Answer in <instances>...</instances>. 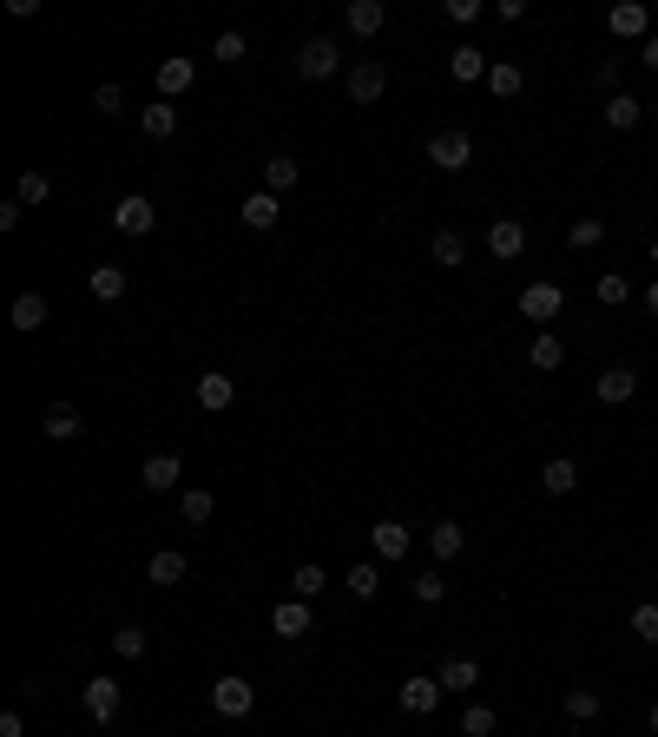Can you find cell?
Listing matches in <instances>:
<instances>
[{
    "label": "cell",
    "instance_id": "obj_29",
    "mask_svg": "<svg viewBox=\"0 0 658 737\" xmlns=\"http://www.w3.org/2000/svg\"><path fill=\"white\" fill-rule=\"evenodd\" d=\"M540 487H547V494H573V487H580V468H573V461H547V468H540Z\"/></svg>",
    "mask_w": 658,
    "mask_h": 737
},
{
    "label": "cell",
    "instance_id": "obj_51",
    "mask_svg": "<svg viewBox=\"0 0 658 737\" xmlns=\"http://www.w3.org/2000/svg\"><path fill=\"white\" fill-rule=\"evenodd\" d=\"M652 264H658V237H652Z\"/></svg>",
    "mask_w": 658,
    "mask_h": 737
},
{
    "label": "cell",
    "instance_id": "obj_38",
    "mask_svg": "<svg viewBox=\"0 0 658 737\" xmlns=\"http://www.w3.org/2000/svg\"><path fill=\"white\" fill-rule=\"evenodd\" d=\"M112 652L119 659H145V626H119L112 632Z\"/></svg>",
    "mask_w": 658,
    "mask_h": 737
},
{
    "label": "cell",
    "instance_id": "obj_4",
    "mask_svg": "<svg viewBox=\"0 0 658 737\" xmlns=\"http://www.w3.org/2000/svg\"><path fill=\"white\" fill-rule=\"evenodd\" d=\"M297 73H303V79H329V73H343V47H336V40H323V33H316V40H303Z\"/></svg>",
    "mask_w": 658,
    "mask_h": 737
},
{
    "label": "cell",
    "instance_id": "obj_26",
    "mask_svg": "<svg viewBox=\"0 0 658 737\" xmlns=\"http://www.w3.org/2000/svg\"><path fill=\"white\" fill-rule=\"evenodd\" d=\"M520 86H527V73H520L514 60H494V66H487V93H494V99H514Z\"/></svg>",
    "mask_w": 658,
    "mask_h": 737
},
{
    "label": "cell",
    "instance_id": "obj_18",
    "mask_svg": "<svg viewBox=\"0 0 658 737\" xmlns=\"http://www.w3.org/2000/svg\"><path fill=\"white\" fill-rule=\"evenodd\" d=\"M369 547H376V560H408V527L402 520H376V527H369Z\"/></svg>",
    "mask_w": 658,
    "mask_h": 737
},
{
    "label": "cell",
    "instance_id": "obj_12",
    "mask_svg": "<svg viewBox=\"0 0 658 737\" xmlns=\"http://www.w3.org/2000/svg\"><path fill=\"white\" fill-rule=\"evenodd\" d=\"M178 474H185V461H178L172 448H165V455H152V461L139 468V481H145V494H172V487H178Z\"/></svg>",
    "mask_w": 658,
    "mask_h": 737
},
{
    "label": "cell",
    "instance_id": "obj_37",
    "mask_svg": "<svg viewBox=\"0 0 658 737\" xmlns=\"http://www.w3.org/2000/svg\"><path fill=\"white\" fill-rule=\"evenodd\" d=\"M20 204H47L53 198V178L47 172H20V191H14Z\"/></svg>",
    "mask_w": 658,
    "mask_h": 737
},
{
    "label": "cell",
    "instance_id": "obj_47",
    "mask_svg": "<svg viewBox=\"0 0 658 737\" xmlns=\"http://www.w3.org/2000/svg\"><path fill=\"white\" fill-rule=\"evenodd\" d=\"M494 20H507V27H514V20H527V0H494Z\"/></svg>",
    "mask_w": 658,
    "mask_h": 737
},
{
    "label": "cell",
    "instance_id": "obj_16",
    "mask_svg": "<svg viewBox=\"0 0 658 737\" xmlns=\"http://www.w3.org/2000/svg\"><path fill=\"white\" fill-rule=\"evenodd\" d=\"M47 297H40V290H20V297H14V316H7V323H14V330L20 336H33V330H47Z\"/></svg>",
    "mask_w": 658,
    "mask_h": 737
},
{
    "label": "cell",
    "instance_id": "obj_22",
    "mask_svg": "<svg viewBox=\"0 0 658 737\" xmlns=\"http://www.w3.org/2000/svg\"><path fill=\"white\" fill-rule=\"evenodd\" d=\"M461 547H468V534H461V520H435V527H428V553H435V560H455Z\"/></svg>",
    "mask_w": 658,
    "mask_h": 737
},
{
    "label": "cell",
    "instance_id": "obj_42",
    "mask_svg": "<svg viewBox=\"0 0 658 737\" xmlns=\"http://www.w3.org/2000/svg\"><path fill=\"white\" fill-rule=\"evenodd\" d=\"M415 599H422V606H441V599H448V580H441V573H415Z\"/></svg>",
    "mask_w": 658,
    "mask_h": 737
},
{
    "label": "cell",
    "instance_id": "obj_3",
    "mask_svg": "<svg viewBox=\"0 0 658 737\" xmlns=\"http://www.w3.org/2000/svg\"><path fill=\"white\" fill-rule=\"evenodd\" d=\"M112 231H126V237H152V231H158L152 198H139V191H132V198H119V204H112Z\"/></svg>",
    "mask_w": 658,
    "mask_h": 737
},
{
    "label": "cell",
    "instance_id": "obj_50",
    "mask_svg": "<svg viewBox=\"0 0 658 737\" xmlns=\"http://www.w3.org/2000/svg\"><path fill=\"white\" fill-rule=\"evenodd\" d=\"M645 310H652V316H658V283H652V290H645Z\"/></svg>",
    "mask_w": 658,
    "mask_h": 737
},
{
    "label": "cell",
    "instance_id": "obj_24",
    "mask_svg": "<svg viewBox=\"0 0 658 737\" xmlns=\"http://www.w3.org/2000/svg\"><path fill=\"white\" fill-rule=\"evenodd\" d=\"M40 428H47L53 441H73V435H79V428H86V422H79V408H73V402H53L47 415H40Z\"/></svg>",
    "mask_w": 658,
    "mask_h": 737
},
{
    "label": "cell",
    "instance_id": "obj_30",
    "mask_svg": "<svg viewBox=\"0 0 658 737\" xmlns=\"http://www.w3.org/2000/svg\"><path fill=\"white\" fill-rule=\"evenodd\" d=\"M606 126L612 132H632V126H639V99H632V93H612L606 99Z\"/></svg>",
    "mask_w": 658,
    "mask_h": 737
},
{
    "label": "cell",
    "instance_id": "obj_6",
    "mask_svg": "<svg viewBox=\"0 0 658 737\" xmlns=\"http://www.w3.org/2000/svg\"><path fill=\"white\" fill-rule=\"evenodd\" d=\"M343 86H349V99H356V106H376L382 86H389V73H382L376 60H356V66L343 73Z\"/></svg>",
    "mask_w": 658,
    "mask_h": 737
},
{
    "label": "cell",
    "instance_id": "obj_8",
    "mask_svg": "<svg viewBox=\"0 0 658 737\" xmlns=\"http://www.w3.org/2000/svg\"><path fill=\"white\" fill-rule=\"evenodd\" d=\"M487 251L501 257V264H514V257L527 251V224H520V218H494V224H487Z\"/></svg>",
    "mask_w": 658,
    "mask_h": 737
},
{
    "label": "cell",
    "instance_id": "obj_33",
    "mask_svg": "<svg viewBox=\"0 0 658 737\" xmlns=\"http://www.w3.org/2000/svg\"><path fill=\"white\" fill-rule=\"evenodd\" d=\"M145 139H172V132H178V106H145Z\"/></svg>",
    "mask_w": 658,
    "mask_h": 737
},
{
    "label": "cell",
    "instance_id": "obj_45",
    "mask_svg": "<svg viewBox=\"0 0 658 737\" xmlns=\"http://www.w3.org/2000/svg\"><path fill=\"white\" fill-rule=\"evenodd\" d=\"M93 112H106V119H112V112H126V93H119V86H99V93H93Z\"/></svg>",
    "mask_w": 658,
    "mask_h": 737
},
{
    "label": "cell",
    "instance_id": "obj_48",
    "mask_svg": "<svg viewBox=\"0 0 658 737\" xmlns=\"http://www.w3.org/2000/svg\"><path fill=\"white\" fill-rule=\"evenodd\" d=\"M0 737H27V724H20V711H0Z\"/></svg>",
    "mask_w": 658,
    "mask_h": 737
},
{
    "label": "cell",
    "instance_id": "obj_19",
    "mask_svg": "<svg viewBox=\"0 0 658 737\" xmlns=\"http://www.w3.org/2000/svg\"><path fill=\"white\" fill-rule=\"evenodd\" d=\"M297 185H303V165L290 152H270L264 158V191H277V198H283V191H297Z\"/></svg>",
    "mask_w": 658,
    "mask_h": 737
},
{
    "label": "cell",
    "instance_id": "obj_11",
    "mask_svg": "<svg viewBox=\"0 0 658 737\" xmlns=\"http://www.w3.org/2000/svg\"><path fill=\"white\" fill-rule=\"evenodd\" d=\"M119 705H126V698H119V678H93V685H86V718L93 724H112Z\"/></svg>",
    "mask_w": 658,
    "mask_h": 737
},
{
    "label": "cell",
    "instance_id": "obj_9",
    "mask_svg": "<svg viewBox=\"0 0 658 737\" xmlns=\"http://www.w3.org/2000/svg\"><path fill=\"white\" fill-rule=\"evenodd\" d=\"M606 27H612V40H652V14H645L639 0L612 7V14H606Z\"/></svg>",
    "mask_w": 658,
    "mask_h": 737
},
{
    "label": "cell",
    "instance_id": "obj_25",
    "mask_svg": "<svg viewBox=\"0 0 658 737\" xmlns=\"http://www.w3.org/2000/svg\"><path fill=\"white\" fill-rule=\"evenodd\" d=\"M487 66H494V60H487L481 47H461V53H448V73H455L461 86H474V79H487Z\"/></svg>",
    "mask_w": 658,
    "mask_h": 737
},
{
    "label": "cell",
    "instance_id": "obj_35",
    "mask_svg": "<svg viewBox=\"0 0 658 737\" xmlns=\"http://www.w3.org/2000/svg\"><path fill=\"white\" fill-rule=\"evenodd\" d=\"M566 244H573V251H599V244H606V224H599V218H580L573 231H566Z\"/></svg>",
    "mask_w": 658,
    "mask_h": 737
},
{
    "label": "cell",
    "instance_id": "obj_34",
    "mask_svg": "<svg viewBox=\"0 0 658 737\" xmlns=\"http://www.w3.org/2000/svg\"><path fill=\"white\" fill-rule=\"evenodd\" d=\"M527 362H533V369H560V362H566V343H560V336H533Z\"/></svg>",
    "mask_w": 658,
    "mask_h": 737
},
{
    "label": "cell",
    "instance_id": "obj_36",
    "mask_svg": "<svg viewBox=\"0 0 658 737\" xmlns=\"http://www.w3.org/2000/svg\"><path fill=\"white\" fill-rule=\"evenodd\" d=\"M178 514H185V520H191V527H204V520L218 514V501H211V494H204V487H191L185 501H178Z\"/></svg>",
    "mask_w": 658,
    "mask_h": 737
},
{
    "label": "cell",
    "instance_id": "obj_13",
    "mask_svg": "<svg viewBox=\"0 0 658 737\" xmlns=\"http://www.w3.org/2000/svg\"><path fill=\"white\" fill-rule=\"evenodd\" d=\"M310 626H316V619H310V599H283V606L270 612V632H277V639H303Z\"/></svg>",
    "mask_w": 658,
    "mask_h": 737
},
{
    "label": "cell",
    "instance_id": "obj_43",
    "mask_svg": "<svg viewBox=\"0 0 658 737\" xmlns=\"http://www.w3.org/2000/svg\"><path fill=\"white\" fill-rule=\"evenodd\" d=\"M211 60L237 66V60H244V33H231V27H224V33H218V47H211Z\"/></svg>",
    "mask_w": 658,
    "mask_h": 737
},
{
    "label": "cell",
    "instance_id": "obj_28",
    "mask_svg": "<svg viewBox=\"0 0 658 737\" xmlns=\"http://www.w3.org/2000/svg\"><path fill=\"white\" fill-rule=\"evenodd\" d=\"M93 297L119 303V297H126V270H119V264H93Z\"/></svg>",
    "mask_w": 658,
    "mask_h": 737
},
{
    "label": "cell",
    "instance_id": "obj_44",
    "mask_svg": "<svg viewBox=\"0 0 658 737\" xmlns=\"http://www.w3.org/2000/svg\"><path fill=\"white\" fill-rule=\"evenodd\" d=\"M632 297V283L619 277V270H606V277H599V303H626Z\"/></svg>",
    "mask_w": 658,
    "mask_h": 737
},
{
    "label": "cell",
    "instance_id": "obj_31",
    "mask_svg": "<svg viewBox=\"0 0 658 737\" xmlns=\"http://www.w3.org/2000/svg\"><path fill=\"white\" fill-rule=\"evenodd\" d=\"M349 593H356V599H376L382 593V566L376 560H356V566H349Z\"/></svg>",
    "mask_w": 658,
    "mask_h": 737
},
{
    "label": "cell",
    "instance_id": "obj_40",
    "mask_svg": "<svg viewBox=\"0 0 658 737\" xmlns=\"http://www.w3.org/2000/svg\"><path fill=\"white\" fill-rule=\"evenodd\" d=\"M461 737H494V711L468 705V711H461Z\"/></svg>",
    "mask_w": 658,
    "mask_h": 737
},
{
    "label": "cell",
    "instance_id": "obj_15",
    "mask_svg": "<svg viewBox=\"0 0 658 737\" xmlns=\"http://www.w3.org/2000/svg\"><path fill=\"white\" fill-rule=\"evenodd\" d=\"M395 698H402V711H408V718H428V711L441 705V678H408V685L395 691Z\"/></svg>",
    "mask_w": 658,
    "mask_h": 737
},
{
    "label": "cell",
    "instance_id": "obj_49",
    "mask_svg": "<svg viewBox=\"0 0 658 737\" xmlns=\"http://www.w3.org/2000/svg\"><path fill=\"white\" fill-rule=\"evenodd\" d=\"M639 60H645V66H652V73H658V33H652V40H645V47H639Z\"/></svg>",
    "mask_w": 658,
    "mask_h": 737
},
{
    "label": "cell",
    "instance_id": "obj_39",
    "mask_svg": "<svg viewBox=\"0 0 658 737\" xmlns=\"http://www.w3.org/2000/svg\"><path fill=\"white\" fill-rule=\"evenodd\" d=\"M290 586H297V599H316V593H323V566H316V560H303L297 573H290Z\"/></svg>",
    "mask_w": 658,
    "mask_h": 737
},
{
    "label": "cell",
    "instance_id": "obj_1",
    "mask_svg": "<svg viewBox=\"0 0 658 737\" xmlns=\"http://www.w3.org/2000/svg\"><path fill=\"white\" fill-rule=\"evenodd\" d=\"M251 705H257V691H251V678H237V672H224L218 685H211V711L218 718H251Z\"/></svg>",
    "mask_w": 658,
    "mask_h": 737
},
{
    "label": "cell",
    "instance_id": "obj_2",
    "mask_svg": "<svg viewBox=\"0 0 658 737\" xmlns=\"http://www.w3.org/2000/svg\"><path fill=\"white\" fill-rule=\"evenodd\" d=\"M428 165H435V172H468V165H474V139H468V132H435V139H428Z\"/></svg>",
    "mask_w": 658,
    "mask_h": 737
},
{
    "label": "cell",
    "instance_id": "obj_23",
    "mask_svg": "<svg viewBox=\"0 0 658 737\" xmlns=\"http://www.w3.org/2000/svg\"><path fill=\"white\" fill-rule=\"evenodd\" d=\"M145 580H152V586H178V580H185V553H178V547H158L152 566H145Z\"/></svg>",
    "mask_w": 658,
    "mask_h": 737
},
{
    "label": "cell",
    "instance_id": "obj_41",
    "mask_svg": "<svg viewBox=\"0 0 658 737\" xmlns=\"http://www.w3.org/2000/svg\"><path fill=\"white\" fill-rule=\"evenodd\" d=\"M632 632H639V645H658V606H652V599L632 606Z\"/></svg>",
    "mask_w": 658,
    "mask_h": 737
},
{
    "label": "cell",
    "instance_id": "obj_17",
    "mask_svg": "<svg viewBox=\"0 0 658 737\" xmlns=\"http://www.w3.org/2000/svg\"><path fill=\"white\" fill-rule=\"evenodd\" d=\"M382 20H389V7H382V0H349V7H343V27L356 33V40L382 33Z\"/></svg>",
    "mask_w": 658,
    "mask_h": 737
},
{
    "label": "cell",
    "instance_id": "obj_5",
    "mask_svg": "<svg viewBox=\"0 0 658 737\" xmlns=\"http://www.w3.org/2000/svg\"><path fill=\"white\" fill-rule=\"evenodd\" d=\"M593 395H599V402H606V408L632 402V395H639V369H626V362H612V369H599Z\"/></svg>",
    "mask_w": 658,
    "mask_h": 737
},
{
    "label": "cell",
    "instance_id": "obj_21",
    "mask_svg": "<svg viewBox=\"0 0 658 737\" xmlns=\"http://www.w3.org/2000/svg\"><path fill=\"white\" fill-rule=\"evenodd\" d=\"M441 691H474V685H481V665H474V659H461V652H455V659H441Z\"/></svg>",
    "mask_w": 658,
    "mask_h": 737
},
{
    "label": "cell",
    "instance_id": "obj_20",
    "mask_svg": "<svg viewBox=\"0 0 658 737\" xmlns=\"http://www.w3.org/2000/svg\"><path fill=\"white\" fill-rule=\"evenodd\" d=\"M237 218L251 224V231H270V224L283 218V198H277V191H251V198H244V211H237Z\"/></svg>",
    "mask_w": 658,
    "mask_h": 737
},
{
    "label": "cell",
    "instance_id": "obj_52",
    "mask_svg": "<svg viewBox=\"0 0 658 737\" xmlns=\"http://www.w3.org/2000/svg\"><path fill=\"white\" fill-rule=\"evenodd\" d=\"M652 731H658V705H652Z\"/></svg>",
    "mask_w": 658,
    "mask_h": 737
},
{
    "label": "cell",
    "instance_id": "obj_10",
    "mask_svg": "<svg viewBox=\"0 0 658 737\" xmlns=\"http://www.w3.org/2000/svg\"><path fill=\"white\" fill-rule=\"evenodd\" d=\"M191 86H198V60H185V53H172V60H158V93H165V99L191 93Z\"/></svg>",
    "mask_w": 658,
    "mask_h": 737
},
{
    "label": "cell",
    "instance_id": "obj_32",
    "mask_svg": "<svg viewBox=\"0 0 658 737\" xmlns=\"http://www.w3.org/2000/svg\"><path fill=\"white\" fill-rule=\"evenodd\" d=\"M566 718H573V724H593L599 718V691L593 685H573V691H566Z\"/></svg>",
    "mask_w": 658,
    "mask_h": 737
},
{
    "label": "cell",
    "instance_id": "obj_14",
    "mask_svg": "<svg viewBox=\"0 0 658 737\" xmlns=\"http://www.w3.org/2000/svg\"><path fill=\"white\" fill-rule=\"evenodd\" d=\"M237 402V382L224 376V369H204L198 376V408H211V415H224V408Z\"/></svg>",
    "mask_w": 658,
    "mask_h": 737
},
{
    "label": "cell",
    "instance_id": "obj_27",
    "mask_svg": "<svg viewBox=\"0 0 658 737\" xmlns=\"http://www.w3.org/2000/svg\"><path fill=\"white\" fill-rule=\"evenodd\" d=\"M428 251H435L441 270H461V264H468V237H461V231H435V244H428Z\"/></svg>",
    "mask_w": 658,
    "mask_h": 737
},
{
    "label": "cell",
    "instance_id": "obj_46",
    "mask_svg": "<svg viewBox=\"0 0 658 737\" xmlns=\"http://www.w3.org/2000/svg\"><path fill=\"white\" fill-rule=\"evenodd\" d=\"M441 14L455 20V27H468V20H481V7H474V0H448V7H441Z\"/></svg>",
    "mask_w": 658,
    "mask_h": 737
},
{
    "label": "cell",
    "instance_id": "obj_7",
    "mask_svg": "<svg viewBox=\"0 0 658 737\" xmlns=\"http://www.w3.org/2000/svg\"><path fill=\"white\" fill-rule=\"evenodd\" d=\"M560 283H527V290H520V316H527V323H553V316H560Z\"/></svg>",
    "mask_w": 658,
    "mask_h": 737
}]
</instances>
